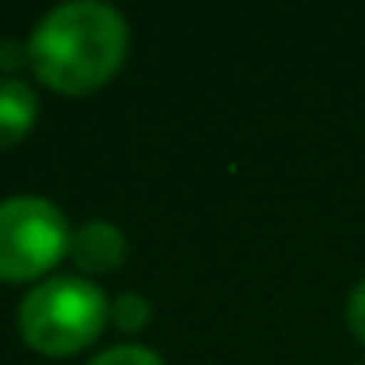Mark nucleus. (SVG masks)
Masks as SVG:
<instances>
[{
	"mask_svg": "<svg viewBox=\"0 0 365 365\" xmlns=\"http://www.w3.org/2000/svg\"><path fill=\"white\" fill-rule=\"evenodd\" d=\"M126 20L103 0H71L51 9L28 36V63L59 95L103 87L126 59Z\"/></svg>",
	"mask_w": 365,
	"mask_h": 365,
	"instance_id": "f257e3e1",
	"label": "nucleus"
},
{
	"mask_svg": "<svg viewBox=\"0 0 365 365\" xmlns=\"http://www.w3.org/2000/svg\"><path fill=\"white\" fill-rule=\"evenodd\" d=\"M110 318V302L79 275H56L36 283L20 302V334L32 349L51 357L79 354L98 338Z\"/></svg>",
	"mask_w": 365,
	"mask_h": 365,
	"instance_id": "f03ea898",
	"label": "nucleus"
},
{
	"mask_svg": "<svg viewBox=\"0 0 365 365\" xmlns=\"http://www.w3.org/2000/svg\"><path fill=\"white\" fill-rule=\"evenodd\" d=\"M71 247L67 216L43 197L0 200V279H36Z\"/></svg>",
	"mask_w": 365,
	"mask_h": 365,
	"instance_id": "7ed1b4c3",
	"label": "nucleus"
},
{
	"mask_svg": "<svg viewBox=\"0 0 365 365\" xmlns=\"http://www.w3.org/2000/svg\"><path fill=\"white\" fill-rule=\"evenodd\" d=\"M71 259L83 271H114L126 259V236L110 220H87L71 232Z\"/></svg>",
	"mask_w": 365,
	"mask_h": 365,
	"instance_id": "20e7f679",
	"label": "nucleus"
},
{
	"mask_svg": "<svg viewBox=\"0 0 365 365\" xmlns=\"http://www.w3.org/2000/svg\"><path fill=\"white\" fill-rule=\"evenodd\" d=\"M36 114H40V103L28 83L0 79V150L28 138V130L36 126Z\"/></svg>",
	"mask_w": 365,
	"mask_h": 365,
	"instance_id": "39448f33",
	"label": "nucleus"
},
{
	"mask_svg": "<svg viewBox=\"0 0 365 365\" xmlns=\"http://www.w3.org/2000/svg\"><path fill=\"white\" fill-rule=\"evenodd\" d=\"M91 365H165V361L145 346H110V349H103Z\"/></svg>",
	"mask_w": 365,
	"mask_h": 365,
	"instance_id": "423d86ee",
	"label": "nucleus"
},
{
	"mask_svg": "<svg viewBox=\"0 0 365 365\" xmlns=\"http://www.w3.org/2000/svg\"><path fill=\"white\" fill-rule=\"evenodd\" d=\"M110 318L122 326V330H138V326L150 322V302H145L142 294H122V299L110 307Z\"/></svg>",
	"mask_w": 365,
	"mask_h": 365,
	"instance_id": "0eeeda50",
	"label": "nucleus"
},
{
	"mask_svg": "<svg viewBox=\"0 0 365 365\" xmlns=\"http://www.w3.org/2000/svg\"><path fill=\"white\" fill-rule=\"evenodd\" d=\"M346 318H349V330H354V338L365 346V279L354 287V294H349V302H346Z\"/></svg>",
	"mask_w": 365,
	"mask_h": 365,
	"instance_id": "6e6552de",
	"label": "nucleus"
}]
</instances>
